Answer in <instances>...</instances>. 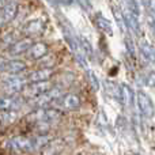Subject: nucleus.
<instances>
[{
	"label": "nucleus",
	"mask_w": 155,
	"mask_h": 155,
	"mask_svg": "<svg viewBox=\"0 0 155 155\" xmlns=\"http://www.w3.org/2000/svg\"><path fill=\"white\" fill-rule=\"evenodd\" d=\"M124 18H125V22L129 29H131L135 34L139 35L140 34V25H139V22H137V16L128 11L127 14H124Z\"/></svg>",
	"instance_id": "nucleus-17"
},
{
	"label": "nucleus",
	"mask_w": 155,
	"mask_h": 155,
	"mask_svg": "<svg viewBox=\"0 0 155 155\" xmlns=\"http://www.w3.org/2000/svg\"><path fill=\"white\" fill-rule=\"evenodd\" d=\"M16 14H18V3L16 0H8V3H5V5L2 10V15H0V19H2V23H10L15 19Z\"/></svg>",
	"instance_id": "nucleus-8"
},
{
	"label": "nucleus",
	"mask_w": 155,
	"mask_h": 155,
	"mask_svg": "<svg viewBox=\"0 0 155 155\" xmlns=\"http://www.w3.org/2000/svg\"><path fill=\"white\" fill-rule=\"evenodd\" d=\"M53 75V68L52 67H44L40 70H35L34 72L29 74L27 80L29 82H44V80H49Z\"/></svg>",
	"instance_id": "nucleus-14"
},
{
	"label": "nucleus",
	"mask_w": 155,
	"mask_h": 155,
	"mask_svg": "<svg viewBox=\"0 0 155 155\" xmlns=\"http://www.w3.org/2000/svg\"><path fill=\"white\" fill-rule=\"evenodd\" d=\"M26 68V63L22 61V60H8V61H3L0 71H4V72L11 74V75H16L19 72H23Z\"/></svg>",
	"instance_id": "nucleus-10"
},
{
	"label": "nucleus",
	"mask_w": 155,
	"mask_h": 155,
	"mask_svg": "<svg viewBox=\"0 0 155 155\" xmlns=\"http://www.w3.org/2000/svg\"><path fill=\"white\" fill-rule=\"evenodd\" d=\"M51 140H52L51 136H48V135H38V136H34L33 137V146H34V150H40V148L48 146Z\"/></svg>",
	"instance_id": "nucleus-19"
},
{
	"label": "nucleus",
	"mask_w": 155,
	"mask_h": 155,
	"mask_svg": "<svg viewBox=\"0 0 155 155\" xmlns=\"http://www.w3.org/2000/svg\"><path fill=\"white\" fill-rule=\"evenodd\" d=\"M136 97H137V105H139L140 112L143 113L144 117L151 118L154 116V104L151 101V98L144 91H139Z\"/></svg>",
	"instance_id": "nucleus-7"
},
{
	"label": "nucleus",
	"mask_w": 155,
	"mask_h": 155,
	"mask_svg": "<svg viewBox=\"0 0 155 155\" xmlns=\"http://www.w3.org/2000/svg\"><path fill=\"white\" fill-rule=\"evenodd\" d=\"M105 90H106L107 94L113 95L114 98H118L121 101V90L112 82H105Z\"/></svg>",
	"instance_id": "nucleus-21"
},
{
	"label": "nucleus",
	"mask_w": 155,
	"mask_h": 155,
	"mask_svg": "<svg viewBox=\"0 0 155 155\" xmlns=\"http://www.w3.org/2000/svg\"><path fill=\"white\" fill-rule=\"evenodd\" d=\"M46 54H48V45L44 42H33V45L27 51V56L31 60H41Z\"/></svg>",
	"instance_id": "nucleus-13"
},
{
	"label": "nucleus",
	"mask_w": 155,
	"mask_h": 155,
	"mask_svg": "<svg viewBox=\"0 0 155 155\" xmlns=\"http://www.w3.org/2000/svg\"><path fill=\"white\" fill-rule=\"evenodd\" d=\"M7 147L12 148L15 151H31L34 150L33 146V137L26 136H14L7 142Z\"/></svg>",
	"instance_id": "nucleus-6"
},
{
	"label": "nucleus",
	"mask_w": 155,
	"mask_h": 155,
	"mask_svg": "<svg viewBox=\"0 0 155 155\" xmlns=\"http://www.w3.org/2000/svg\"><path fill=\"white\" fill-rule=\"evenodd\" d=\"M16 116L14 113V110H5L4 113H0V123L3 125H10L15 121Z\"/></svg>",
	"instance_id": "nucleus-20"
},
{
	"label": "nucleus",
	"mask_w": 155,
	"mask_h": 155,
	"mask_svg": "<svg viewBox=\"0 0 155 155\" xmlns=\"http://www.w3.org/2000/svg\"><path fill=\"white\" fill-rule=\"evenodd\" d=\"M140 51H142V54L148 60V61H155V51L151 48L150 45L143 44L142 48H140Z\"/></svg>",
	"instance_id": "nucleus-22"
},
{
	"label": "nucleus",
	"mask_w": 155,
	"mask_h": 155,
	"mask_svg": "<svg viewBox=\"0 0 155 155\" xmlns=\"http://www.w3.org/2000/svg\"><path fill=\"white\" fill-rule=\"evenodd\" d=\"M61 117L63 113L60 110L51 107H37V110L29 116L30 120L35 121V124H54L60 121Z\"/></svg>",
	"instance_id": "nucleus-2"
},
{
	"label": "nucleus",
	"mask_w": 155,
	"mask_h": 155,
	"mask_svg": "<svg viewBox=\"0 0 155 155\" xmlns=\"http://www.w3.org/2000/svg\"><path fill=\"white\" fill-rule=\"evenodd\" d=\"M147 86L151 88H155V72H151L147 78Z\"/></svg>",
	"instance_id": "nucleus-28"
},
{
	"label": "nucleus",
	"mask_w": 155,
	"mask_h": 155,
	"mask_svg": "<svg viewBox=\"0 0 155 155\" xmlns=\"http://www.w3.org/2000/svg\"><path fill=\"white\" fill-rule=\"evenodd\" d=\"M125 44H127V48H128V51L131 52V54L134 56L135 54V49H134V44H132V40L129 37H125Z\"/></svg>",
	"instance_id": "nucleus-29"
},
{
	"label": "nucleus",
	"mask_w": 155,
	"mask_h": 155,
	"mask_svg": "<svg viewBox=\"0 0 155 155\" xmlns=\"http://www.w3.org/2000/svg\"><path fill=\"white\" fill-rule=\"evenodd\" d=\"M44 29H45V22L42 19H33V21H29L27 23L23 25L22 31L29 37H33V35L41 34L44 31Z\"/></svg>",
	"instance_id": "nucleus-9"
},
{
	"label": "nucleus",
	"mask_w": 155,
	"mask_h": 155,
	"mask_svg": "<svg viewBox=\"0 0 155 155\" xmlns=\"http://www.w3.org/2000/svg\"><path fill=\"white\" fill-rule=\"evenodd\" d=\"M31 45H33L31 37L23 38V40L16 41L15 44L10 45V48H8V53H10L11 56H19V54L27 53V51L30 49V46Z\"/></svg>",
	"instance_id": "nucleus-11"
},
{
	"label": "nucleus",
	"mask_w": 155,
	"mask_h": 155,
	"mask_svg": "<svg viewBox=\"0 0 155 155\" xmlns=\"http://www.w3.org/2000/svg\"><path fill=\"white\" fill-rule=\"evenodd\" d=\"M61 30L63 34H64V38L67 41V44L70 45L72 53L75 54L76 61L79 63V65L82 68H84L86 71H88V64H87V56L84 54L82 49V45H80V38L76 37L74 29L71 27V25L68 23L67 21H64V23H61Z\"/></svg>",
	"instance_id": "nucleus-1"
},
{
	"label": "nucleus",
	"mask_w": 155,
	"mask_h": 155,
	"mask_svg": "<svg viewBox=\"0 0 155 155\" xmlns=\"http://www.w3.org/2000/svg\"><path fill=\"white\" fill-rule=\"evenodd\" d=\"M112 10H113V15H114V18H116V21H117V23H118V26H120V29L124 30V21H125L124 15L120 12V10H118V8L113 7Z\"/></svg>",
	"instance_id": "nucleus-24"
},
{
	"label": "nucleus",
	"mask_w": 155,
	"mask_h": 155,
	"mask_svg": "<svg viewBox=\"0 0 155 155\" xmlns=\"http://www.w3.org/2000/svg\"><path fill=\"white\" fill-rule=\"evenodd\" d=\"M87 75H88V79H90V84H91V88L94 91H98L99 88V82H98V78L95 76V74L91 72L90 70L87 71Z\"/></svg>",
	"instance_id": "nucleus-25"
},
{
	"label": "nucleus",
	"mask_w": 155,
	"mask_h": 155,
	"mask_svg": "<svg viewBox=\"0 0 155 155\" xmlns=\"http://www.w3.org/2000/svg\"><path fill=\"white\" fill-rule=\"evenodd\" d=\"M121 102H124L125 105H131V106L134 104V93L131 87L127 84L121 86Z\"/></svg>",
	"instance_id": "nucleus-18"
},
{
	"label": "nucleus",
	"mask_w": 155,
	"mask_h": 155,
	"mask_svg": "<svg viewBox=\"0 0 155 155\" xmlns=\"http://www.w3.org/2000/svg\"><path fill=\"white\" fill-rule=\"evenodd\" d=\"M78 3L80 4V7L86 11H90L91 10V2L90 0H78Z\"/></svg>",
	"instance_id": "nucleus-27"
},
{
	"label": "nucleus",
	"mask_w": 155,
	"mask_h": 155,
	"mask_svg": "<svg viewBox=\"0 0 155 155\" xmlns=\"http://www.w3.org/2000/svg\"><path fill=\"white\" fill-rule=\"evenodd\" d=\"M57 102H60V106L65 110H78L82 105V101L76 94H65Z\"/></svg>",
	"instance_id": "nucleus-12"
},
{
	"label": "nucleus",
	"mask_w": 155,
	"mask_h": 155,
	"mask_svg": "<svg viewBox=\"0 0 155 155\" xmlns=\"http://www.w3.org/2000/svg\"><path fill=\"white\" fill-rule=\"evenodd\" d=\"M5 3H7V0H0V10H3V7L5 5Z\"/></svg>",
	"instance_id": "nucleus-30"
},
{
	"label": "nucleus",
	"mask_w": 155,
	"mask_h": 155,
	"mask_svg": "<svg viewBox=\"0 0 155 155\" xmlns=\"http://www.w3.org/2000/svg\"><path fill=\"white\" fill-rule=\"evenodd\" d=\"M29 80H26V78H22V76H11L7 78L2 82V91L5 94V95H15L16 93L22 91L25 88V86L27 84Z\"/></svg>",
	"instance_id": "nucleus-4"
},
{
	"label": "nucleus",
	"mask_w": 155,
	"mask_h": 155,
	"mask_svg": "<svg viewBox=\"0 0 155 155\" xmlns=\"http://www.w3.org/2000/svg\"><path fill=\"white\" fill-rule=\"evenodd\" d=\"M53 87L49 80H44V82H29V84L25 86V88L22 90V95L27 99H33L35 97L41 95L42 93L48 91L49 88Z\"/></svg>",
	"instance_id": "nucleus-5"
},
{
	"label": "nucleus",
	"mask_w": 155,
	"mask_h": 155,
	"mask_svg": "<svg viewBox=\"0 0 155 155\" xmlns=\"http://www.w3.org/2000/svg\"><path fill=\"white\" fill-rule=\"evenodd\" d=\"M21 106V102L18 98H14V95H5L0 98V110H15Z\"/></svg>",
	"instance_id": "nucleus-15"
},
{
	"label": "nucleus",
	"mask_w": 155,
	"mask_h": 155,
	"mask_svg": "<svg viewBox=\"0 0 155 155\" xmlns=\"http://www.w3.org/2000/svg\"><path fill=\"white\" fill-rule=\"evenodd\" d=\"M125 4H127V8H128L129 12H132L134 15L139 16L140 8H139V4H137L136 0H125Z\"/></svg>",
	"instance_id": "nucleus-23"
},
{
	"label": "nucleus",
	"mask_w": 155,
	"mask_h": 155,
	"mask_svg": "<svg viewBox=\"0 0 155 155\" xmlns=\"http://www.w3.org/2000/svg\"><path fill=\"white\" fill-rule=\"evenodd\" d=\"M63 94H64V90H63L61 87H54L53 86L52 88H49L48 91L42 93L41 95L33 98L31 104H33V106H35V107H48L49 105L59 101L63 97Z\"/></svg>",
	"instance_id": "nucleus-3"
},
{
	"label": "nucleus",
	"mask_w": 155,
	"mask_h": 155,
	"mask_svg": "<svg viewBox=\"0 0 155 155\" xmlns=\"http://www.w3.org/2000/svg\"><path fill=\"white\" fill-rule=\"evenodd\" d=\"M94 23H95V26L98 27L101 31H104L105 34H109V35L113 34L112 23H110L106 18H104L101 14H97V15L94 16Z\"/></svg>",
	"instance_id": "nucleus-16"
},
{
	"label": "nucleus",
	"mask_w": 155,
	"mask_h": 155,
	"mask_svg": "<svg viewBox=\"0 0 155 155\" xmlns=\"http://www.w3.org/2000/svg\"><path fill=\"white\" fill-rule=\"evenodd\" d=\"M80 45H82L83 52H84V54H86L87 57H90L91 54H93V48H91L90 42H88L86 38H80Z\"/></svg>",
	"instance_id": "nucleus-26"
}]
</instances>
